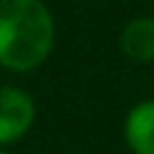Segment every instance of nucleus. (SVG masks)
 Returning <instances> with one entry per match:
<instances>
[{
  "label": "nucleus",
  "mask_w": 154,
  "mask_h": 154,
  "mask_svg": "<svg viewBox=\"0 0 154 154\" xmlns=\"http://www.w3.org/2000/svg\"><path fill=\"white\" fill-rule=\"evenodd\" d=\"M118 48L130 63H154V14H137L128 19L120 29Z\"/></svg>",
  "instance_id": "obj_4"
},
{
  "label": "nucleus",
  "mask_w": 154,
  "mask_h": 154,
  "mask_svg": "<svg viewBox=\"0 0 154 154\" xmlns=\"http://www.w3.org/2000/svg\"><path fill=\"white\" fill-rule=\"evenodd\" d=\"M58 24L43 0H0V67L38 70L53 53Z\"/></svg>",
  "instance_id": "obj_1"
},
{
  "label": "nucleus",
  "mask_w": 154,
  "mask_h": 154,
  "mask_svg": "<svg viewBox=\"0 0 154 154\" xmlns=\"http://www.w3.org/2000/svg\"><path fill=\"white\" fill-rule=\"evenodd\" d=\"M36 123V101L22 87H0V147L24 140Z\"/></svg>",
  "instance_id": "obj_2"
},
{
  "label": "nucleus",
  "mask_w": 154,
  "mask_h": 154,
  "mask_svg": "<svg viewBox=\"0 0 154 154\" xmlns=\"http://www.w3.org/2000/svg\"><path fill=\"white\" fill-rule=\"evenodd\" d=\"M123 142L130 154H154V96L128 108L123 118Z\"/></svg>",
  "instance_id": "obj_3"
},
{
  "label": "nucleus",
  "mask_w": 154,
  "mask_h": 154,
  "mask_svg": "<svg viewBox=\"0 0 154 154\" xmlns=\"http://www.w3.org/2000/svg\"><path fill=\"white\" fill-rule=\"evenodd\" d=\"M0 154H10V152H7V149H2V147H0Z\"/></svg>",
  "instance_id": "obj_5"
}]
</instances>
